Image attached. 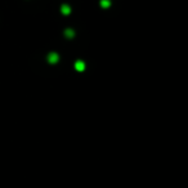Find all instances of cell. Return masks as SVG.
<instances>
[{
    "label": "cell",
    "mask_w": 188,
    "mask_h": 188,
    "mask_svg": "<svg viewBox=\"0 0 188 188\" xmlns=\"http://www.w3.org/2000/svg\"><path fill=\"white\" fill-rule=\"evenodd\" d=\"M58 61H59V56H58V53H56V52L49 53V56H48V62H49V63L54 65V63H57Z\"/></svg>",
    "instance_id": "1"
},
{
    "label": "cell",
    "mask_w": 188,
    "mask_h": 188,
    "mask_svg": "<svg viewBox=\"0 0 188 188\" xmlns=\"http://www.w3.org/2000/svg\"><path fill=\"white\" fill-rule=\"evenodd\" d=\"M75 69L78 70L79 72H83V71L85 70V63H84L83 61H78V62L75 63Z\"/></svg>",
    "instance_id": "2"
},
{
    "label": "cell",
    "mask_w": 188,
    "mask_h": 188,
    "mask_svg": "<svg viewBox=\"0 0 188 188\" xmlns=\"http://www.w3.org/2000/svg\"><path fill=\"white\" fill-rule=\"evenodd\" d=\"M61 11H62V13L67 16V14L71 13V8H70V5H67V4H63V5L61 7Z\"/></svg>",
    "instance_id": "3"
},
{
    "label": "cell",
    "mask_w": 188,
    "mask_h": 188,
    "mask_svg": "<svg viewBox=\"0 0 188 188\" xmlns=\"http://www.w3.org/2000/svg\"><path fill=\"white\" fill-rule=\"evenodd\" d=\"M65 36H67V37H72V36H75V32L69 28V30H66V31H65Z\"/></svg>",
    "instance_id": "5"
},
{
    "label": "cell",
    "mask_w": 188,
    "mask_h": 188,
    "mask_svg": "<svg viewBox=\"0 0 188 188\" xmlns=\"http://www.w3.org/2000/svg\"><path fill=\"white\" fill-rule=\"evenodd\" d=\"M100 5H102L103 8H108L111 5V2L110 0H102V2H100Z\"/></svg>",
    "instance_id": "4"
}]
</instances>
